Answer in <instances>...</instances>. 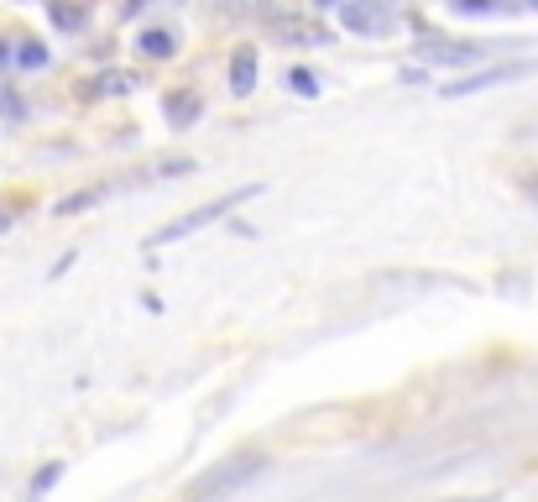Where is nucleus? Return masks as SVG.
<instances>
[{"label":"nucleus","instance_id":"nucleus-4","mask_svg":"<svg viewBox=\"0 0 538 502\" xmlns=\"http://www.w3.org/2000/svg\"><path fill=\"white\" fill-rule=\"evenodd\" d=\"M267 27L277 32V42H288V48H324V42H330V27H319L314 16H298V11H277Z\"/></svg>","mask_w":538,"mask_h":502},{"label":"nucleus","instance_id":"nucleus-1","mask_svg":"<svg viewBox=\"0 0 538 502\" xmlns=\"http://www.w3.org/2000/svg\"><path fill=\"white\" fill-rule=\"evenodd\" d=\"M262 471H267V455H256V450L225 455V461H215L209 471H199L194 482L183 487V502H220V497H230V492H241L246 482H256Z\"/></svg>","mask_w":538,"mask_h":502},{"label":"nucleus","instance_id":"nucleus-20","mask_svg":"<svg viewBox=\"0 0 538 502\" xmlns=\"http://www.w3.org/2000/svg\"><path fill=\"white\" fill-rule=\"evenodd\" d=\"M11 220H16V210H11V204H0V231H11Z\"/></svg>","mask_w":538,"mask_h":502},{"label":"nucleus","instance_id":"nucleus-5","mask_svg":"<svg viewBox=\"0 0 538 502\" xmlns=\"http://www.w3.org/2000/svg\"><path fill=\"white\" fill-rule=\"evenodd\" d=\"M340 27L361 37H382L392 32V11H382L377 0H350V6H340Z\"/></svg>","mask_w":538,"mask_h":502},{"label":"nucleus","instance_id":"nucleus-22","mask_svg":"<svg viewBox=\"0 0 538 502\" xmlns=\"http://www.w3.org/2000/svg\"><path fill=\"white\" fill-rule=\"evenodd\" d=\"M6 58H11V48H6V42H0V63H6Z\"/></svg>","mask_w":538,"mask_h":502},{"label":"nucleus","instance_id":"nucleus-18","mask_svg":"<svg viewBox=\"0 0 538 502\" xmlns=\"http://www.w3.org/2000/svg\"><path fill=\"white\" fill-rule=\"evenodd\" d=\"M455 11H465V16H491V11H502V0H455Z\"/></svg>","mask_w":538,"mask_h":502},{"label":"nucleus","instance_id":"nucleus-17","mask_svg":"<svg viewBox=\"0 0 538 502\" xmlns=\"http://www.w3.org/2000/svg\"><path fill=\"white\" fill-rule=\"evenodd\" d=\"M288 84H293V95H303V100H314V95H319V79L309 74V68H293Z\"/></svg>","mask_w":538,"mask_h":502},{"label":"nucleus","instance_id":"nucleus-2","mask_svg":"<svg viewBox=\"0 0 538 502\" xmlns=\"http://www.w3.org/2000/svg\"><path fill=\"white\" fill-rule=\"evenodd\" d=\"M256 194H262V184H246V189H236V194H225V199H215V204H204V210H194V215H183V220H173V225H162L157 236H147V251H152V246H168V241H183V236H194V231H204V225L225 220V210H236V204H246V199H256Z\"/></svg>","mask_w":538,"mask_h":502},{"label":"nucleus","instance_id":"nucleus-10","mask_svg":"<svg viewBox=\"0 0 538 502\" xmlns=\"http://www.w3.org/2000/svg\"><path fill=\"white\" fill-rule=\"evenodd\" d=\"M136 48H142V58H173L178 53V32L173 27H142V37H136Z\"/></svg>","mask_w":538,"mask_h":502},{"label":"nucleus","instance_id":"nucleus-14","mask_svg":"<svg viewBox=\"0 0 538 502\" xmlns=\"http://www.w3.org/2000/svg\"><path fill=\"white\" fill-rule=\"evenodd\" d=\"M131 84H136L131 74H100V79H89V89H84V95H126Z\"/></svg>","mask_w":538,"mask_h":502},{"label":"nucleus","instance_id":"nucleus-21","mask_svg":"<svg viewBox=\"0 0 538 502\" xmlns=\"http://www.w3.org/2000/svg\"><path fill=\"white\" fill-rule=\"evenodd\" d=\"M330 6H340V0H319V11H330Z\"/></svg>","mask_w":538,"mask_h":502},{"label":"nucleus","instance_id":"nucleus-12","mask_svg":"<svg viewBox=\"0 0 538 502\" xmlns=\"http://www.w3.org/2000/svg\"><path fill=\"white\" fill-rule=\"evenodd\" d=\"M11 58H16L21 68H48V48H42L37 37H21L16 48H11Z\"/></svg>","mask_w":538,"mask_h":502},{"label":"nucleus","instance_id":"nucleus-19","mask_svg":"<svg viewBox=\"0 0 538 502\" xmlns=\"http://www.w3.org/2000/svg\"><path fill=\"white\" fill-rule=\"evenodd\" d=\"M518 189H523V194H528V199L538 204V168H528V173H518Z\"/></svg>","mask_w":538,"mask_h":502},{"label":"nucleus","instance_id":"nucleus-16","mask_svg":"<svg viewBox=\"0 0 538 502\" xmlns=\"http://www.w3.org/2000/svg\"><path fill=\"white\" fill-rule=\"evenodd\" d=\"M27 116V105H21V95L11 84H0V121H21Z\"/></svg>","mask_w":538,"mask_h":502},{"label":"nucleus","instance_id":"nucleus-9","mask_svg":"<svg viewBox=\"0 0 538 502\" xmlns=\"http://www.w3.org/2000/svg\"><path fill=\"white\" fill-rule=\"evenodd\" d=\"M418 58H429V63H476L481 48H465V42H418Z\"/></svg>","mask_w":538,"mask_h":502},{"label":"nucleus","instance_id":"nucleus-8","mask_svg":"<svg viewBox=\"0 0 538 502\" xmlns=\"http://www.w3.org/2000/svg\"><path fill=\"white\" fill-rule=\"evenodd\" d=\"M256 89V48H236V58H230V95L246 100Z\"/></svg>","mask_w":538,"mask_h":502},{"label":"nucleus","instance_id":"nucleus-13","mask_svg":"<svg viewBox=\"0 0 538 502\" xmlns=\"http://www.w3.org/2000/svg\"><path fill=\"white\" fill-rule=\"evenodd\" d=\"M58 476H63V461H48V466H42V471L32 476V487H27V502H42V497H48Z\"/></svg>","mask_w":538,"mask_h":502},{"label":"nucleus","instance_id":"nucleus-15","mask_svg":"<svg viewBox=\"0 0 538 502\" xmlns=\"http://www.w3.org/2000/svg\"><path fill=\"white\" fill-rule=\"evenodd\" d=\"M95 199H105V184H95V189H79V194H68L63 204H58V215H79V210H89Z\"/></svg>","mask_w":538,"mask_h":502},{"label":"nucleus","instance_id":"nucleus-11","mask_svg":"<svg viewBox=\"0 0 538 502\" xmlns=\"http://www.w3.org/2000/svg\"><path fill=\"white\" fill-rule=\"evenodd\" d=\"M48 16H53L58 32H79V27H84V0H53Z\"/></svg>","mask_w":538,"mask_h":502},{"label":"nucleus","instance_id":"nucleus-7","mask_svg":"<svg viewBox=\"0 0 538 502\" xmlns=\"http://www.w3.org/2000/svg\"><path fill=\"white\" fill-rule=\"evenodd\" d=\"M220 16H236V21H272L277 11H288L283 0H215Z\"/></svg>","mask_w":538,"mask_h":502},{"label":"nucleus","instance_id":"nucleus-3","mask_svg":"<svg viewBox=\"0 0 538 502\" xmlns=\"http://www.w3.org/2000/svg\"><path fill=\"white\" fill-rule=\"evenodd\" d=\"M523 74H533V63L528 58H512V63H491V68H481V74H465L460 84H439V89L450 100H460V95H481V89H497V84L523 79Z\"/></svg>","mask_w":538,"mask_h":502},{"label":"nucleus","instance_id":"nucleus-6","mask_svg":"<svg viewBox=\"0 0 538 502\" xmlns=\"http://www.w3.org/2000/svg\"><path fill=\"white\" fill-rule=\"evenodd\" d=\"M162 116H168V126H173V131H189V126L204 116V95H199L194 84L168 89V95H162Z\"/></svg>","mask_w":538,"mask_h":502}]
</instances>
